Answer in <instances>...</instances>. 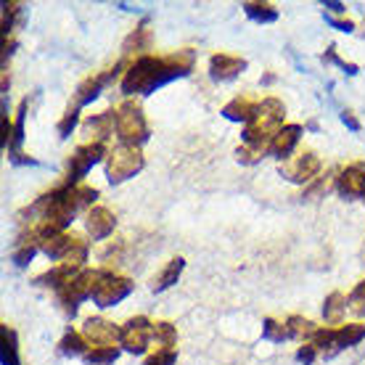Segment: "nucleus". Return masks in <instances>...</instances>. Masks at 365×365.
Here are the masks:
<instances>
[{
	"label": "nucleus",
	"instance_id": "aec40b11",
	"mask_svg": "<svg viewBox=\"0 0 365 365\" xmlns=\"http://www.w3.org/2000/svg\"><path fill=\"white\" fill-rule=\"evenodd\" d=\"M182 267H185V262H182L180 257H178V260H173V262H170L162 270V275L153 281V291H164V289H170L173 284H178V278H180Z\"/></svg>",
	"mask_w": 365,
	"mask_h": 365
},
{
	"label": "nucleus",
	"instance_id": "20e7f679",
	"mask_svg": "<svg viewBox=\"0 0 365 365\" xmlns=\"http://www.w3.org/2000/svg\"><path fill=\"white\" fill-rule=\"evenodd\" d=\"M95 281H98V270H80V275L66 284L61 291H56L64 304V310L69 315L77 313V302L82 299H93V289H95Z\"/></svg>",
	"mask_w": 365,
	"mask_h": 365
},
{
	"label": "nucleus",
	"instance_id": "2f4dec72",
	"mask_svg": "<svg viewBox=\"0 0 365 365\" xmlns=\"http://www.w3.org/2000/svg\"><path fill=\"white\" fill-rule=\"evenodd\" d=\"M175 349H156L149 360H146V365H175Z\"/></svg>",
	"mask_w": 365,
	"mask_h": 365
},
{
	"label": "nucleus",
	"instance_id": "72a5a7b5",
	"mask_svg": "<svg viewBox=\"0 0 365 365\" xmlns=\"http://www.w3.org/2000/svg\"><path fill=\"white\" fill-rule=\"evenodd\" d=\"M315 352H318V349H315L313 344H304L302 349H299V352H296V360H299V363H304V365H313V360H315Z\"/></svg>",
	"mask_w": 365,
	"mask_h": 365
},
{
	"label": "nucleus",
	"instance_id": "c9c22d12",
	"mask_svg": "<svg viewBox=\"0 0 365 365\" xmlns=\"http://www.w3.org/2000/svg\"><path fill=\"white\" fill-rule=\"evenodd\" d=\"M331 24H334V27H339L342 32H349V30H352V21H336V19H331Z\"/></svg>",
	"mask_w": 365,
	"mask_h": 365
},
{
	"label": "nucleus",
	"instance_id": "0eeeda50",
	"mask_svg": "<svg viewBox=\"0 0 365 365\" xmlns=\"http://www.w3.org/2000/svg\"><path fill=\"white\" fill-rule=\"evenodd\" d=\"M82 336L91 347H114L120 344L122 328H117L114 323L103 320V318H91L85 328H82Z\"/></svg>",
	"mask_w": 365,
	"mask_h": 365
},
{
	"label": "nucleus",
	"instance_id": "473e14b6",
	"mask_svg": "<svg viewBox=\"0 0 365 365\" xmlns=\"http://www.w3.org/2000/svg\"><path fill=\"white\" fill-rule=\"evenodd\" d=\"M262 153H267V151H260V149H252V146H241V149L236 151V156H238V162L254 164V162H260Z\"/></svg>",
	"mask_w": 365,
	"mask_h": 365
},
{
	"label": "nucleus",
	"instance_id": "e433bc0d",
	"mask_svg": "<svg viewBox=\"0 0 365 365\" xmlns=\"http://www.w3.org/2000/svg\"><path fill=\"white\" fill-rule=\"evenodd\" d=\"M325 8H334V11H344L342 3H325Z\"/></svg>",
	"mask_w": 365,
	"mask_h": 365
},
{
	"label": "nucleus",
	"instance_id": "39448f33",
	"mask_svg": "<svg viewBox=\"0 0 365 365\" xmlns=\"http://www.w3.org/2000/svg\"><path fill=\"white\" fill-rule=\"evenodd\" d=\"M153 342V323L149 318H132L127 323L122 325V336H120V347H124L127 352H135V355H141L146 352V347Z\"/></svg>",
	"mask_w": 365,
	"mask_h": 365
},
{
	"label": "nucleus",
	"instance_id": "1a4fd4ad",
	"mask_svg": "<svg viewBox=\"0 0 365 365\" xmlns=\"http://www.w3.org/2000/svg\"><path fill=\"white\" fill-rule=\"evenodd\" d=\"M336 185H339V193L344 196H365V164L355 162L342 170V175L336 178Z\"/></svg>",
	"mask_w": 365,
	"mask_h": 365
},
{
	"label": "nucleus",
	"instance_id": "4be33fe9",
	"mask_svg": "<svg viewBox=\"0 0 365 365\" xmlns=\"http://www.w3.org/2000/svg\"><path fill=\"white\" fill-rule=\"evenodd\" d=\"M286 328H289V336H294V339H313V334L318 331L315 323L304 320L299 315H291V318L286 320Z\"/></svg>",
	"mask_w": 365,
	"mask_h": 365
},
{
	"label": "nucleus",
	"instance_id": "a878e982",
	"mask_svg": "<svg viewBox=\"0 0 365 365\" xmlns=\"http://www.w3.org/2000/svg\"><path fill=\"white\" fill-rule=\"evenodd\" d=\"M310 342L315 349H334L336 352V328H318Z\"/></svg>",
	"mask_w": 365,
	"mask_h": 365
},
{
	"label": "nucleus",
	"instance_id": "f8f14e48",
	"mask_svg": "<svg viewBox=\"0 0 365 365\" xmlns=\"http://www.w3.org/2000/svg\"><path fill=\"white\" fill-rule=\"evenodd\" d=\"M114 225H117V220H114V214L109 212L106 207H93L91 212H88V233H91L95 241L112 236Z\"/></svg>",
	"mask_w": 365,
	"mask_h": 365
},
{
	"label": "nucleus",
	"instance_id": "7c9ffc66",
	"mask_svg": "<svg viewBox=\"0 0 365 365\" xmlns=\"http://www.w3.org/2000/svg\"><path fill=\"white\" fill-rule=\"evenodd\" d=\"M77 117H80L77 106L64 114V120L59 122V135H61V138H66V135H69V132L74 130V124H77Z\"/></svg>",
	"mask_w": 365,
	"mask_h": 365
},
{
	"label": "nucleus",
	"instance_id": "f257e3e1",
	"mask_svg": "<svg viewBox=\"0 0 365 365\" xmlns=\"http://www.w3.org/2000/svg\"><path fill=\"white\" fill-rule=\"evenodd\" d=\"M117 138L122 146H132V149H141L149 141V124H146L141 103L124 101L117 109Z\"/></svg>",
	"mask_w": 365,
	"mask_h": 365
},
{
	"label": "nucleus",
	"instance_id": "c756f323",
	"mask_svg": "<svg viewBox=\"0 0 365 365\" xmlns=\"http://www.w3.org/2000/svg\"><path fill=\"white\" fill-rule=\"evenodd\" d=\"M35 249H37V246H35V241H24V238H21V249H16V252H13V262L19 265V267H24V265H27L32 257H35Z\"/></svg>",
	"mask_w": 365,
	"mask_h": 365
},
{
	"label": "nucleus",
	"instance_id": "412c9836",
	"mask_svg": "<svg viewBox=\"0 0 365 365\" xmlns=\"http://www.w3.org/2000/svg\"><path fill=\"white\" fill-rule=\"evenodd\" d=\"M153 342L159 344V349H173L178 342V331L173 323H153Z\"/></svg>",
	"mask_w": 365,
	"mask_h": 365
},
{
	"label": "nucleus",
	"instance_id": "b1692460",
	"mask_svg": "<svg viewBox=\"0 0 365 365\" xmlns=\"http://www.w3.org/2000/svg\"><path fill=\"white\" fill-rule=\"evenodd\" d=\"M120 349L117 347H93L91 352L85 355V363L88 365H109L117 360Z\"/></svg>",
	"mask_w": 365,
	"mask_h": 365
},
{
	"label": "nucleus",
	"instance_id": "f03ea898",
	"mask_svg": "<svg viewBox=\"0 0 365 365\" xmlns=\"http://www.w3.org/2000/svg\"><path fill=\"white\" fill-rule=\"evenodd\" d=\"M143 170V156L138 149L132 146H117L112 153H109V162H106V178L112 182H122L132 178L135 173Z\"/></svg>",
	"mask_w": 365,
	"mask_h": 365
},
{
	"label": "nucleus",
	"instance_id": "2eb2a0df",
	"mask_svg": "<svg viewBox=\"0 0 365 365\" xmlns=\"http://www.w3.org/2000/svg\"><path fill=\"white\" fill-rule=\"evenodd\" d=\"M71 243H74V238L66 233H59V236H51V238H42V241H37V246H40L42 252L48 254L51 260H66V254H69Z\"/></svg>",
	"mask_w": 365,
	"mask_h": 365
},
{
	"label": "nucleus",
	"instance_id": "bb28decb",
	"mask_svg": "<svg viewBox=\"0 0 365 365\" xmlns=\"http://www.w3.org/2000/svg\"><path fill=\"white\" fill-rule=\"evenodd\" d=\"M64 262L71 265V267H82V265L88 262V243L80 241V238H74V243H71V249Z\"/></svg>",
	"mask_w": 365,
	"mask_h": 365
},
{
	"label": "nucleus",
	"instance_id": "9d476101",
	"mask_svg": "<svg viewBox=\"0 0 365 365\" xmlns=\"http://www.w3.org/2000/svg\"><path fill=\"white\" fill-rule=\"evenodd\" d=\"M302 138V127L299 124H284L281 130L275 132L273 143H270V153L278 159H289L291 151L296 149V143Z\"/></svg>",
	"mask_w": 365,
	"mask_h": 365
},
{
	"label": "nucleus",
	"instance_id": "4468645a",
	"mask_svg": "<svg viewBox=\"0 0 365 365\" xmlns=\"http://www.w3.org/2000/svg\"><path fill=\"white\" fill-rule=\"evenodd\" d=\"M257 109H260V103H254L249 101V98H233V101L228 103L223 109V114L228 117V120H233V122H249L257 117Z\"/></svg>",
	"mask_w": 365,
	"mask_h": 365
},
{
	"label": "nucleus",
	"instance_id": "423d86ee",
	"mask_svg": "<svg viewBox=\"0 0 365 365\" xmlns=\"http://www.w3.org/2000/svg\"><path fill=\"white\" fill-rule=\"evenodd\" d=\"M103 153H106L103 143H85V146H80L69 159V178H66V182L69 185H80V180L88 175L93 164H98L103 159Z\"/></svg>",
	"mask_w": 365,
	"mask_h": 365
},
{
	"label": "nucleus",
	"instance_id": "f704fd0d",
	"mask_svg": "<svg viewBox=\"0 0 365 365\" xmlns=\"http://www.w3.org/2000/svg\"><path fill=\"white\" fill-rule=\"evenodd\" d=\"M342 120H344V124H349V127H352V130H360V122H357L355 117H352V114H349V112H344V114H342Z\"/></svg>",
	"mask_w": 365,
	"mask_h": 365
},
{
	"label": "nucleus",
	"instance_id": "a211bd4d",
	"mask_svg": "<svg viewBox=\"0 0 365 365\" xmlns=\"http://www.w3.org/2000/svg\"><path fill=\"white\" fill-rule=\"evenodd\" d=\"M109 77L112 74H98V77H88V80L82 82L80 85V95H77V106H82V103H88V101H93L98 93H101V88L109 82Z\"/></svg>",
	"mask_w": 365,
	"mask_h": 365
},
{
	"label": "nucleus",
	"instance_id": "9b49d317",
	"mask_svg": "<svg viewBox=\"0 0 365 365\" xmlns=\"http://www.w3.org/2000/svg\"><path fill=\"white\" fill-rule=\"evenodd\" d=\"M114 130H117V112H103L82 124L85 138H91L93 143H103Z\"/></svg>",
	"mask_w": 365,
	"mask_h": 365
},
{
	"label": "nucleus",
	"instance_id": "f3484780",
	"mask_svg": "<svg viewBox=\"0 0 365 365\" xmlns=\"http://www.w3.org/2000/svg\"><path fill=\"white\" fill-rule=\"evenodd\" d=\"M347 310V296L342 294V291H334V294L325 299L323 304V318L325 323H339L342 320V315H344Z\"/></svg>",
	"mask_w": 365,
	"mask_h": 365
},
{
	"label": "nucleus",
	"instance_id": "7ed1b4c3",
	"mask_svg": "<svg viewBox=\"0 0 365 365\" xmlns=\"http://www.w3.org/2000/svg\"><path fill=\"white\" fill-rule=\"evenodd\" d=\"M132 291V284L122 275H114L109 270H98V281L93 289V302L98 307H114Z\"/></svg>",
	"mask_w": 365,
	"mask_h": 365
},
{
	"label": "nucleus",
	"instance_id": "c85d7f7f",
	"mask_svg": "<svg viewBox=\"0 0 365 365\" xmlns=\"http://www.w3.org/2000/svg\"><path fill=\"white\" fill-rule=\"evenodd\" d=\"M262 334L273 342H284V339H289V328H286V323H278V320H265Z\"/></svg>",
	"mask_w": 365,
	"mask_h": 365
},
{
	"label": "nucleus",
	"instance_id": "cd10ccee",
	"mask_svg": "<svg viewBox=\"0 0 365 365\" xmlns=\"http://www.w3.org/2000/svg\"><path fill=\"white\" fill-rule=\"evenodd\" d=\"M347 304H349V310L355 315H365V281H360V284L355 286V291L349 294Z\"/></svg>",
	"mask_w": 365,
	"mask_h": 365
},
{
	"label": "nucleus",
	"instance_id": "393cba45",
	"mask_svg": "<svg viewBox=\"0 0 365 365\" xmlns=\"http://www.w3.org/2000/svg\"><path fill=\"white\" fill-rule=\"evenodd\" d=\"M246 16H252L257 21H275L278 19V11L270 6V3H246L243 6Z\"/></svg>",
	"mask_w": 365,
	"mask_h": 365
},
{
	"label": "nucleus",
	"instance_id": "ddd939ff",
	"mask_svg": "<svg viewBox=\"0 0 365 365\" xmlns=\"http://www.w3.org/2000/svg\"><path fill=\"white\" fill-rule=\"evenodd\" d=\"M243 66H246L243 59H236V56H228V53H217L209 61V74H212V80H233Z\"/></svg>",
	"mask_w": 365,
	"mask_h": 365
},
{
	"label": "nucleus",
	"instance_id": "6ab92c4d",
	"mask_svg": "<svg viewBox=\"0 0 365 365\" xmlns=\"http://www.w3.org/2000/svg\"><path fill=\"white\" fill-rule=\"evenodd\" d=\"M0 342H3V365H19V352H16V334L8 325H0Z\"/></svg>",
	"mask_w": 365,
	"mask_h": 365
},
{
	"label": "nucleus",
	"instance_id": "dca6fc26",
	"mask_svg": "<svg viewBox=\"0 0 365 365\" xmlns=\"http://www.w3.org/2000/svg\"><path fill=\"white\" fill-rule=\"evenodd\" d=\"M365 339V325L352 323L336 328V349H344V347H355Z\"/></svg>",
	"mask_w": 365,
	"mask_h": 365
},
{
	"label": "nucleus",
	"instance_id": "5701e85b",
	"mask_svg": "<svg viewBox=\"0 0 365 365\" xmlns=\"http://www.w3.org/2000/svg\"><path fill=\"white\" fill-rule=\"evenodd\" d=\"M61 352H64V355H88V342H85V336L82 334H74V331H71V334H66L64 336V339H61Z\"/></svg>",
	"mask_w": 365,
	"mask_h": 365
},
{
	"label": "nucleus",
	"instance_id": "6e6552de",
	"mask_svg": "<svg viewBox=\"0 0 365 365\" xmlns=\"http://www.w3.org/2000/svg\"><path fill=\"white\" fill-rule=\"evenodd\" d=\"M318 170H320V159L315 156V153H299L294 162H289L281 170V173H286V178L289 180H294V182H307V180H313L315 175H318Z\"/></svg>",
	"mask_w": 365,
	"mask_h": 365
}]
</instances>
